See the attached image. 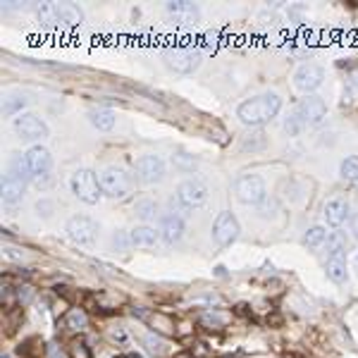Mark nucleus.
<instances>
[{
    "label": "nucleus",
    "instance_id": "obj_33",
    "mask_svg": "<svg viewBox=\"0 0 358 358\" xmlns=\"http://www.w3.org/2000/svg\"><path fill=\"white\" fill-rule=\"evenodd\" d=\"M201 322H203V325H213V330H220V327H222V320L217 315H213V313H208Z\"/></svg>",
    "mask_w": 358,
    "mask_h": 358
},
{
    "label": "nucleus",
    "instance_id": "obj_20",
    "mask_svg": "<svg viewBox=\"0 0 358 358\" xmlns=\"http://www.w3.org/2000/svg\"><path fill=\"white\" fill-rule=\"evenodd\" d=\"M89 122L94 124L98 131H110L115 127V113L108 110V108H91Z\"/></svg>",
    "mask_w": 358,
    "mask_h": 358
},
{
    "label": "nucleus",
    "instance_id": "obj_5",
    "mask_svg": "<svg viewBox=\"0 0 358 358\" xmlns=\"http://www.w3.org/2000/svg\"><path fill=\"white\" fill-rule=\"evenodd\" d=\"M234 196L239 199V203L244 206H261L268 196L265 182L261 175H241L234 182Z\"/></svg>",
    "mask_w": 358,
    "mask_h": 358
},
{
    "label": "nucleus",
    "instance_id": "obj_13",
    "mask_svg": "<svg viewBox=\"0 0 358 358\" xmlns=\"http://www.w3.org/2000/svg\"><path fill=\"white\" fill-rule=\"evenodd\" d=\"M167 65L179 74H192L201 65V53L194 48H175L167 55Z\"/></svg>",
    "mask_w": 358,
    "mask_h": 358
},
{
    "label": "nucleus",
    "instance_id": "obj_10",
    "mask_svg": "<svg viewBox=\"0 0 358 358\" xmlns=\"http://www.w3.org/2000/svg\"><path fill=\"white\" fill-rule=\"evenodd\" d=\"M177 199L184 208H199L208 201V184L203 179H184L177 189Z\"/></svg>",
    "mask_w": 358,
    "mask_h": 358
},
{
    "label": "nucleus",
    "instance_id": "obj_30",
    "mask_svg": "<svg viewBox=\"0 0 358 358\" xmlns=\"http://www.w3.org/2000/svg\"><path fill=\"white\" fill-rule=\"evenodd\" d=\"M131 246V236L129 232H117L113 236V248H120V251H127Z\"/></svg>",
    "mask_w": 358,
    "mask_h": 358
},
{
    "label": "nucleus",
    "instance_id": "obj_26",
    "mask_svg": "<svg viewBox=\"0 0 358 358\" xmlns=\"http://www.w3.org/2000/svg\"><path fill=\"white\" fill-rule=\"evenodd\" d=\"M134 210H136V215L141 217V220H153V217L158 215V203H155L153 199H138Z\"/></svg>",
    "mask_w": 358,
    "mask_h": 358
},
{
    "label": "nucleus",
    "instance_id": "obj_2",
    "mask_svg": "<svg viewBox=\"0 0 358 358\" xmlns=\"http://www.w3.org/2000/svg\"><path fill=\"white\" fill-rule=\"evenodd\" d=\"M38 20L48 27H77L82 24L84 13L72 3H43L38 8Z\"/></svg>",
    "mask_w": 358,
    "mask_h": 358
},
{
    "label": "nucleus",
    "instance_id": "obj_34",
    "mask_svg": "<svg viewBox=\"0 0 358 358\" xmlns=\"http://www.w3.org/2000/svg\"><path fill=\"white\" fill-rule=\"evenodd\" d=\"M349 227H351V234H354V239H358V213H354V215H351Z\"/></svg>",
    "mask_w": 358,
    "mask_h": 358
},
{
    "label": "nucleus",
    "instance_id": "obj_35",
    "mask_svg": "<svg viewBox=\"0 0 358 358\" xmlns=\"http://www.w3.org/2000/svg\"><path fill=\"white\" fill-rule=\"evenodd\" d=\"M349 86L351 89H358V69H354V72L349 74Z\"/></svg>",
    "mask_w": 358,
    "mask_h": 358
},
{
    "label": "nucleus",
    "instance_id": "obj_12",
    "mask_svg": "<svg viewBox=\"0 0 358 358\" xmlns=\"http://www.w3.org/2000/svg\"><path fill=\"white\" fill-rule=\"evenodd\" d=\"M322 82H325V69L320 65H313V62H306L294 72V86L303 94H313Z\"/></svg>",
    "mask_w": 358,
    "mask_h": 358
},
{
    "label": "nucleus",
    "instance_id": "obj_9",
    "mask_svg": "<svg viewBox=\"0 0 358 358\" xmlns=\"http://www.w3.org/2000/svg\"><path fill=\"white\" fill-rule=\"evenodd\" d=\"M134 175L138 182L143 184H158L165 179V163L163 158H158V155L153 153H146L141 155V158L134 163Z\"/></svg>",
    "mask_w": 358,
    "mask_h": 358
},
{
    "label": "nucleus",
    "instance_id": "obj_4",
    "mask_svg": "<svg viewBox=\"0 0 358 358\" xmlns=\"http://www.w3.org/2000/svg\"><path fill=\"white\" fill-rule=\"evenodd\" d=\"M292 115L303 124V129H313V127H320L322 122H325L327 103L322 101L320 96L301 98V101L296 103V108L292 110Z\"/></svg>",
    "mask_w": 358,
    "mask_h": 358
},
{
    "label": "nucleus",
    "instance_id": "obj_19",
    "mask_svg": "<svg viewBox=\"0 0 358 358\" xmlns=\"http://www.w3.org/2000/svg\"><path fill=\"white\" fill-rule=\"evenodd\" d=\"M129 236H131V246H141V248H153V246H158L160 239H163V236H160V229L148 227V224L134 227L129 232Z\"/></svg>",
    "mask_w": 358,
    "mask_h": 358
},
{
    "label": "nucleus",
    "instance_id": "obj_39",
    "mask_svg": "<svg viewBox=\"0 0 358 358\" xmlns=\"http://www.w3.org/2000/svg\"><path fill=\"white\" fill-rule=\"evenodd\" d=\"M3 358H10V356H3Z\"/></svg>",
    "mask_w": 358,
    "mask_h": 358
},
{
    "label": "nucleus",
    "instance_id": "obj_22",
    "mask_svg": "<svg viewBox=\"0 0 358 358\" xmlns=\"http://www.w3.org/2000/svg\"><path fill=\"white\" fill-rule=\"evenodd\" d=\"M325 246H327V253H330V258H344L349 241H346L344 232H330V236H327V241H325Z\"/></svg>",
    "mask_w": 358,
    "mask_h": 358
},
{
    "label": "nucleus",
    "instance_id": "obj_29",
    "mask_svg": "<svg viewBox=\"0 0 358 358\" xmlns=\"http://www.w3.org/2000/svg\"><path fill=\"white\" fill-rule=\"evenodd\" d=\"M69 356L72 358H94V354H91V349L86 346L84 339H72V342H69Z\"/></svg>",
    "mask_w": 358,
    "mask_h": 358
},
{
    "label": "nucleus",
    "instance_id": "obj_27",
    "mask_svg": "<svg viewBox=\"0 0 358 358\" xmlns=\"http://www.w3.org/2000/svg\"><path fill=\"white\" fill-rule=\"evenodd\" d=\"M172 163H175L177 170H182V172H194L196 158L189 153H184V151H177V153H172Z\"/></svg>",
    "mask_w": 358,
    "mask_h": 358
},
{
    "label": "nucleus",
    "instance_id": "obj_38",
    "mask_svg": "<svg viewBox=\"0 0 358 358\" xmlns=\"http://www.w3.org/2000/svg\"><path fill=\"white\" fill-rule=\"evenodd\" d=\"M117 358H129V356H117Z\"/></svg>",
    "mask_w": 358,
    "mask_h": 358
},
{
    "label": "nucleus",
    "instance_id": "obj_36",
    "mask_svg": "<svg viewBox=\"0 0 358 358\" xmlns=\"http://www.w3.org/2000/svg\"><path fill=\"white\" fill-rule=\"evenodd\" d=\"M50 358H62V354H57V349H55V344H50Z\"/></svg>",
    "mask_w": 358,
    "mask_h": 358
},
{
    "label": "nucleus",
    "instance_id": "obj_1",
    "mask_svg": "<svg viewBox=\"0 0 358 358\" xmlns=\"http://www.w3.org/2000/svg\"><path fill=\"white\" fill-rule=\"evenodd\" d=\"M280 110H282V98L277 96L275 91H268V94L253 96L241 103V106L236 108V117L246 127H263L265 122L277 117Z\"/></svg>",
    "mask_w": 358,
    "mask_h": 358
},
{
    "label": "nucleus",
    "instance_id": "obj_15",
    "mask_svg": "<svg viewBox=\"0 0 358 358\" xmlns=\"http://www.w3.org/2000/svg\"><path fill=\"white\" fill-rule=\"evenodd\" d=\"M322 217L330 227H342L346 220H351V206L346 199H330L325 206H322Z\"/></svg>",
    "mask_w": 358,
    "mask_h": 358
},
{
    "label": "nucleus",
    "instance_id": "obj_25",
    "mask_svg": "<svg viewBox=\"0 0 358 358\" xmlns=\"http://www.w3.org/2000/svg\"><path fill=\"white\" fill-rule=\"evenodd\" d=\"M327 229L322 227V224H315V227H310L308 232L303 234V244L308 246V248H317V246H322L327 241Z\"/></svg>",
    "mask_w": 358,
    "mask_h": 358
},
{
    "label": "nucleus",
    "instance_id": "obj_21",
    "mask_svg": "<svg viewBox=\"0 0 358 358\" xmlns=\"http://www.w3.org/2000/svg\"><path fill=\"white\" fill-rule=\"evenodd\" d=\"M327 277L334 282V285H344L349 280V265H346V258H330L327 261Z\"/></svg>",
    "mask_w": 358,
    "mask_h": 358
},
{
    "label": "nucleus",
    "instance_id": "obj_11",
    "mask_svg": "<svg viewBox=\"0 0 358 358\" xmlns=\"http://www.w3.org/2000/svg\"><path fill=\"white\" fill-rule=\"evenodd\" d=\"M13 127H15L17 136L29 138V141H38V138H45V136H48V124H45L43 120L38 117V115H34V113H22V115H17Z\"/></svg>",
    "mask_w": 358,
    "mask_h": 358
},
{
    "label": "nucleus",
    "instance_id": "obj_31",
    "mask_svg": "<svg viewBox=\"0 0 358 358\" xmlns=\"http://www.w3.org/2000/svg\"><path fill=\"white\" fill-rule=\"evenodd\" d=\"M143 342L148 344V351H151V354H163V339H158V337H153V334H146V337H143Z\"/></svg>",
    "mask_w": 358,
    "mask_h": 358
},
{
    "label": "nucleus",
    "instance_id": "obj_6",
    "mask_svg": "<svg viewBox=\"0 0 358 358\" xmlns=\"http://www.w3.org/2000/svg\"><path fill=\"white\" fill-rule=\"evenodd\" d=\"M98 179H101L103 194L110 196V199H124V196L131 194V187H134L131 177L127 175L122 167H106V170L98 175Z\"/></svg>",
    "mask_w": 358,
    "mask_h": 358
},
{
    "label": "nucleus",
    "instance_id": "obj_18",
    "mask_svg": "<svg viewBox=\"0 0 358 358\" xmlns=\"http://www.w3.org/2000/svg\"><path fill=\"white\" fill-rule=\"evenodd\" d=\"M160 236H163L165 244H177L184 236V220L177 213H167L163 215V222H160Z\"/></svg>",
    "mask_w": 358,
    "mask_h": 358
},
{
    "label": "nucleus",
    "instance_id": "obj_16",
    "mask_svg": "<svg viewBox=\"0 0 358 358\" xmlns=\"http://www.w3.org/2000/svg\"><path fill=\"white\" fill-rule=\"evenodd\" d=\"M165 13L170 15V20L177 22V24H194V22L199 20V8H196L194 3H187V0L167 3Z\"/></svg>",
    "mask_w": 358,
    "mask_h": 358
},
{
    "label": "nucleus",
    "instance_id": "obj_32",
    "mask_svg": "<svg viewBox=\"0 0 358 358\" xmlns=\"http://www.w3.org/2000/svg\"><path fill=\"white\" fill-rule=\"evenodd\" d=\"M36 210H38V215H43V217H48L50 213H53V203H50V201H38L36 203Z\"/></svg>",
    "mask_w": 358,
    "mask_h": 358
},
{
    "label": "nucleus",
    "instance_id": "obj_23",
    "mask_svg": "<svg viewBox=\"0 0 358 358\" xmlns=\"http://www.w3.org/2000/svg\"><path fill=\"white\" fill-rule=\"evenodd\" d=\"M24 106H27V98L22 94H8V98H3V115L5 117L22 115V108Z\"/></svg>",
    "mask_w": 358,
    "mask_h": 358
},
{
    "label": "nucleus",
    "instance_id": "obj_37",
    "mask_svg": "<svg viewBox=\"0 0 358 358\" xmlns=\"http://www.w3.org/2000/svg\"><path fill=\"white\" fill-rule=\"evenodd\" d=\"M127 356H129V358H143L141 354H127Z\"/></svg>",
    "mask_w": 358,
    "mask_h": 358
},
{
    "label": "nucleus",
    "instance_id": "obj_17",
    "mask_svg": "<svg viewBox=\"0 0 358 358\" xmlns=\"http://www.w3.org/2000/svg\"><path fill=\"white\" fill-rule=\"evenodd\" d=\"M24 192H27V182L15 175H5L3 177V203L5 206H17L22 199H24Z\"/></svg>",
    "mask_w": 358,
    "mask_h": 358
},
{
    "label": "nucleus",
    "instance_id": "obj_14",
    "mask_svg": "<svg viewBox=\"0 0 358 358\" xmlns=\"http://www.w3.org/2000/svg\"><path fill=\"white\" fill-rule=\"evenodd\" d=\"M24 158H27V165H29V170H31L34 179L50 175V170H53V155L43 146H31Z\"/></svg>",
    "mask_w": 358,
    "mask_h": 358
},
{
    "label": "nucleus",
    "instance_id": "obj_24",
    "mask_svg": "<svg viewBox=\"0 0 358 358\" xmlns=\"http://www.w3.org/2000/svg\"><path fill=\"white\" fill-rule=\"evenodd\" d=\"M339 175H342L344 182L358 184V155H349V158L342 160V165H339Z\"/></svg>",
    "mask_w": 358,
    "mask_h": 358
},
{
    "label": "nucleus",
    "instance_id": "obj_7",
    "mask_svg": "<svg viewBox=\"0 0 358 358\" xmlns=\"http://www.w3.org/2000/svg\"><path fill=\"white\" fill-rule=\"evenodd\" d=\"M98 232H101L98 222L86 215H74L67 220V236L79 246H94L98 239Z\"/></svg>",
    "mask_w": 358,
    "mask_h": 358
},
{
    "label": "nucleus",
    "instance_id": "obj_8",
    "mask_svg": "<svg viewBox=\"0 0 358 358\" xmlns=\"http://www.w3.org/2000/svg\"><path fill=\"white\" fill-rule=\"evenodd\" d=\"M239 232H241L239 220H236L229 210H222L220 215L215 217V222H213V241L220 248L232 246L234 241L239 239Z\"/></svg>",
    "mask_w": 358,
    "mask_h": 358
},
{
    "label": "nucleus",
    "instance_id": "obj_3",
    "mask_svg": "<svg viewBox=\"0 0 358 358\" xmlns=\"http://www.w3.org/2000/svg\"><path fill=\"white\" fill-rule=\"evenodd\" d=\"M69 187H72V194L77 196L79 201H84V203H89V206H96L103 196L101 179L96 177L94 170H77L69 177Z\"/></svg>",
    "mask_w": 358,
    "mask_h": 358
},
{
    "label": "nucleus",
    "instance_id": "obj_28",
    "mask_svg": "<svg viewBox=\"0 0 358 358\" xmlns=\"http://www.w3.org/2000/svg\"><path fill=\"white\" fill-rule=\"evenodd\" d=\"M65 327H67V330H84V327H86V315L79 308H72L65 315Z\"/></svg>",
    "mask_w": 358,
    "mask_h": 358
}]
</instances>
